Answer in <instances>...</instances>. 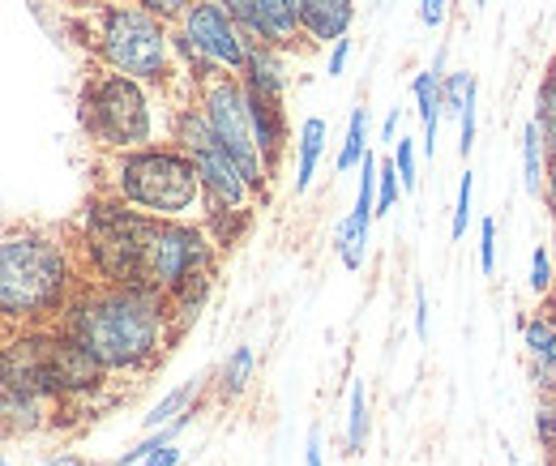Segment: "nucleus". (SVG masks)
<instances>
[{"instance_id": "nucleus-35", "label": "nucleus", "mask_w": 556, "mask_h": 466, "mask_svg": "<svg viewBox=\"0 0 556 466\" xmlns=\"http://www.w3.org/2000/svg\"><path fill=\"white\" fill-rule=\"evenodd\" d=\"M399 121H403V112L390 108V116H386V125H381V141H394V137H399Z\"/></svg>"}, {"instance_id": "nucleus-14", "label": "nucleus", "mask_w": 556, "mask_h": 466, "mask_svg": "<svg viewBox=\"0 0 556 466\" xmlns=\"http://www.w3.org/2000/svg\"><path fill=\"white\" fill-rule=\"evenodd\" d=\"M253 377H257V351H253L249 342H240V347L218 364V373H214V394H218V402L244 399L249 386H253Z\"/></svg>"}, {"instance_id": "nucleus-42", "label": "nucleus", "mask_w": 556, "mask_h": 466, "mask_svg": "<svg viewBox=\"0 0 556 466\" xmlns=\"http://www.w3.org/2000/svg\"><path fill=\"white\" fill-rule=\"evenodd\" d=\"M476 4H488V0H476Z\"/></svg>"}, {"instance_id": "nucleus-4", "label": "nucleus", "mask_w": 556, "mask_h": 466, "mask_svg": "<svg viewBox=\"0 0 556 466\" xmlns=\"http://www.w3.org/2000/svg\"><path fill=\"white\" fill-rule=\"evenodd\" d=\"M99 193L134 205L150 218L176 223H206L210 201L198 176V163L176 141H154L129 154H99Z\"/></svg>"}, {"instance_id": "nucleus-33", "label": "nucleus", "mask_w": 556, "mask_h": 466, "mask_svg": "<svg viewBox=\"0 0 556 466\" xmlns=\"http://www.w3.org/2000/svg\"><path fill=\"white\" fill-rule=\"evenodd\" d=\"M304 463H308V466H326V463H321V432H317V428L308 432V445H304Z\"/></svg>"}, {"instance_id": "nucleus-37", "label": "nucleus", "mask_w": 556, "mask_h": 466, "mask_svg": "<svg viewBox=\"0 0 556 466\" xmlns=\"http://www.w3.org/2000/svg\"><path fill=\"white\" fill-rule=\"evenodd\" d=\"M73 9H94V4H108V0H65Z\"/></svg>"}, {"instance_id": "nucleus-5", "label": "nucleus", "mask_w": 556, "mask_h": 466, "mask_svg": "<svg viewBox=\"0 0 556 466\" xmlns=\"http://www.w3.org/2000/svg\"><path fill=\"white\" fill-rule=\"evenodd\" d=\"M159 99L167 95L121 68L90 61L77 86V125L99 154H129L141 146H154Z\"/></svg>"}, {"instance_id": "nucleus-10", "label": "nucleus", "mask_w": 556, "mask_h": 466, "mask_svg": "<svg viewBox=\"0 0 556 466\" xmlns=\"http://www.w3.org/2000/svg\"><path fill=\"white\" fill-rule=\"evenodd\" d=\"M70 411L61 399H52L48 390H39L30 377L0 368V419H4V437H39L48 428H56V415Z\"/></svg>"}, {"instance_id": "nucleus-7", "label": "nucleus", "mask_w": 556, "mask_h": 466, "mask_svg": "<svg viewBox=\"0 0 556 466\" xmlns=\"http://www.w3.org/2000/svg\"><path fill=\"white\" fill-rule=\"evenodd\" d=\"M172 39L193 86H206L214 77H240L253 52V39L218 0H189L172 22Z\"/></svg>"}, {"instance_id": "nucleus-32", "label": "nucleus", "mask_w": 556, "mask_h": 466, "mask_svg": "<svg viewBox=\"0 0 556 466\" xmlns=\"http://www.w3.org/2000/svg\"><path fill=\"white\" fill-rule=\"evenodd\" d=\"M416 338L419 342L428 338V295H424V287H416Z\"/></svg>"}, {"instance_id": "nucleus-41", "label": "nucleus", "mask_w": 556, "mask_h": 466, "mask_svg": "<svg viewBox=\"0 0 556 466\" xmlns=\"http://www.w3.org/2000/svg\"><path fill=\"white\" fill-rule=\"evenodd\" d=\"M548 68H553V73H556V61H553V65H548Z\"/></svg>"}, {"instance_id": "nucleus-31", "label": "nucleus", "mask_w": 556, "mask_h": 466, "mask_svg": "<svg viewBox=\"0 0 556 466\" xmlns=\"http://www.w3.org/2000/svg\"><path fill=\"white\" fill-rule=\"evenodd\" d=\"M348 61H351V39H339V43H334V48H330V77H339V73H343V68H348Z\"/></svg>"}, {"instance_id": "nucleus-28", "label": "nucleus", "mask_w": 556, "mask_h": 466, "mask_svg": "<svg viewBox=\"0 0 556 466\" xmlns=\"http://www.w3.org/2000/svg\"><path fill=\"white\" fill-rule=\"evenodd\" d=\"M445 13H450V0H419V22L428 30H441L445 26Z\"/></svg>"}, {"instance_id": "nucleus-39", "label": "nucleus", "mask_w": 556, "mask_h": 466, "mask_svg": "<svg viewBox=\"0 0 556 466\" xmlns=\"http://www.w3.org/2000/svg\"><path fill=\"white\" fill-rule=\"evenodd\" d=\"M540 304H556V278H553V291H548V295H544Z\"/></svg>"}, {"instance_id": "nucleus-12", "label": "nucleus", "mask_w": 556, "mask_h": 466, "mask_svg": "<svg viewBox=\"0 0 556 466\" xmlns=\"http://www.w3.org/2000/svg\"><path fill=\"white\" fill-rule=\"evenodd\" d=\"M287 56H291V52H282V48L253 43L249 65H244V73H240V81H244L253 95H262V99L287 103V86H291V77H287Z\"/></svg>"}, {"instance_id": "nucleus-27", "label": "nucleus", "mask_w": 556, "mask_h": 466, "mask_svg": "<svg viewBox=\"0 0 556 466\" xmlns=\"http://www.w3.org/2000/svg\"><path fill=\"white\" fill-rule=\"evenodd\" d=\"M480 269L492 274L496 269V218L480 223Z\"/></svg>"}, {"instance_id": "nucleus-38", "label": "nucleus", "mask_w": 556, "mask_h": 466, "mask_svg": "<svg viewBox=\"0 0 556 466\" xmlns=\"http://www.w3.org/2000/svg\"><path fill=\"white\" fill-rule=\"evenodd\" d=\"M540 313H544V317H548V322L556 326V304H540Z\"/></svg>"}, {"instance_id": "nucleus-19", "label": "nucleus", "mask_w": 556, "mask_h": 466, "mask_svg": "<svg viewBox=\"0 0 556 466\" xmlns=\"http://www.w3.org/2000/svg\"><path fill=\"white\" fill-rule=\"evenodd\" d=\"M364 154H368V108H355L348 121V137H343V150H339V172H351V167H359L364 163Z\"/></svg>"}, {"instance_id": "nucleus-26", "label": "nucleus", "mask_w": 556, "mask_h": 466, "mask_svg": "<svg viewBox=\"0 0 556 466\" xmlns=\"http://www.w3.org/2000/svg\"><path fill=\"white\" fill-rule=\"evenodd\" d=\"M394 163H399L403 189H407V193H416V185H419V176H416V146H412V141H399V154H394Z\"/></svg>"}, {"instance_id": "nucleus-6", "label": "nucleus", "mask_w": 556, "mask_h": 466, "mask_svg": "<svg viewBox=\"0 0 556 466\" xmlns=\"http://www.w3.org/2000/svg\"><path fill=\"white\" fill-rule=\"evenodd\" d=\"M167 141H176L198 163V176L206 185V201H210V231L218 236V244H236L249 231L253 210L266 198L249 185V176L240 172V163L231 159V150L210 129L206 112L198 103L176 108Z\"/></svg>"}, {"instance_id": "nucleus-20", "label": "nucleus", "mask_w": 556, "mask_h": 466, "mask_svg": "<svg viewBox=\"0 0 556 466\" xmlns=\"http://www.w3.org/2000/svg\"><path fill=\"white\" fill-rule=\"evenodd\" d=\"M522 347H527V355L531 360H540V364H553L556 368V326L540 313V317H531V322H522Z\"/></svg>"}, {"instance_id": "nucleus-15", "label": "nucleus", "mask_w": 556, "mask_h": 466, "mask_svg": "<svg viewBox=\"0 0 556 466\" xmlns=\"http://www.w3.org/2000/svg\"><path fill=\"white\" fill-rule=\"evenodd\" d=\"M326 121L321 116H308L300 125V141H295V193H308L313 176H317V163H321V150H326Z\"/></svg>"}, {"instance_id": "nucleus-13", "label": "nucleus", "mask_w": 556, "mask_h": 466, "mask_svg": "<svg viewBox=\"0 0 556 466\" xmlns=\"http://www.w3.org/2000/svg\"><path fill=\"white\" fill-rule=\"evenodd\" d=\"M249 99H253V125H257V137H262L266 163H270V172L278 176V163H282V154H287V141H291L287 108H282L278 99H262V95H253V90H249Z\"/></svg>"}, {"instance_id": "nucleus-11", "label": "nucleus", "mask_w": 556, "mask_h": 466, "mask_svg": "<svg viewBox=\"0 0 556 466\" xmlns=\"http://www.w3.org/2000/svg\"><path fill=\"white\" fill-rule=\"evenodd\" d=\"M304 43H339L355 26V0H295Z\"/></svg>"}, {"instance_id": "nucleus-16", "label": "nucleus", "mask_w": 556, "mask_h": 466, "mask_svg": "<svg viewBox=\"0 0 556 466\" xmlns=\"http://www.w3.org/2000/svg\"><path fill=\"white\" fill-rule=\"evenodd\" d=\"M544 176H548V146L540 134V121L522 125V189L531 198H544Z\"/></svg>"}, {"instance_id": "nucleus-24", "label": "nucleus", "mask_w": 556, "mask_h": 466, "mask_svg": "<svg viewBox=\"0 0 556 466\" xmlns=\"http://www.w3.org/2000/svg\"><path fill=\"white\" fill-rule=\"evenodd\" d=\"M553 278H556V269H553V249H535V257H531V291H535V300H544L548 291H553Z\"/></svg>"}, {"instance_id": "nucleus-3", "label": "nucleus", "mask_w": 556, "mask_h": 466, "mask_svg": "<svg viewBox=\"0 0 556 466\" xmlns=\"http://www.w3.org/2000/svg\"><path fill=\"white\" fill-rule=\"evenodd\" d=\"M81 43L90 48V61L112 65L146 86L163 90L176 108L198 103V86L176 56L172 22L141 9L138 0H108L81 13Z\"/></svg>"}, {"instance_id": "nucleus-34", "label": "nucleus", "mask_w": 556, "mask_h": 466, "mask_svg": "<svg viewBox=\"0 0 556 466\" xmlns=\"http://www.w3.org/2000/svg\"><path fill=\"white\" fill-rule=\"evenodd\" d=\"M544 205L556 214V154L548 159V176H544Z\"/></svg>"}, {"instance_id": "nucleus-1", "label": "nucleus", "mask_w": 556, "mask_h": 466, "mask_svg": "<svg viewBox=\"0 0 556 466\" xmlns=\"http://www.w3.org/2000/svg\"><path fill=\"white\" fill-rule=\"evenodd\" d=\"M52 326L73 333L116 377H146L180 342L167 295L116 282H81Z\"/></svg>"}, {"instance_id": "nucleus-29", "label": "nucleus", "mask_w": 556, "mask_h": 466, "mask_svg": "<svg viewBox=\"0 0 556 466\" xmlns=\"http://www.w3.org/2000/svg\"><path fill=\"white\" fill-rule=\"evenodd\" d=\"M141 9H150V13H159V17H167V22H176L180 13H185V4L189 0H138Z\"/></svg>"}, {"instance_id": "nucleus-36", "label": "nucleus", "mask_w": 556, "mask_h": 466, "mask_svg": "<svg viewBox=\"0 0 556 466\" xmlns=\"http://www.w3.org/2000/svg\"><path fill=\"white\" fill-rule=\"evenodd\" d=\"M43 466H86L81 458H73V454H61V458H48Z\"/></svg>"}, {"instance_id": "nucleus-2", "label": "nucleus", "mask_w": 556, "mask_h": 466, "mask_svg": "<svg viewBox=\"0 0 556 466\" xmlns=\"http://www.w3.org/2000/svg\"><path fill=\"white\" fill-rule=\"evenodd\" d=\"M81 287L73 236L43 223H13L0 240V313L4 333L48 330Z\"/></svg>"}, {"instance_id": "nucleus-17", "label": "nucleus", "mask_w": 556, "mask_h": 466, "mask_svg": "<svg viewBox=\"0 0 556 466\" xmlns=\"http://www.w3.org/2000/svg\"><path fill=\"white\" fill-rule=\"evenodd\" d=\"M206 381H210V377H189L185 386H176V390H167L163 399H159V402H154V406H150V415H146V428L154 432V428H167V424H172L176 415H185V411H189V406L198 402V394L206 390Z\"/></svg>"}, {"instance_id": "nucleus-18", "label": "nucleus", "mask_w": 556, "mask_h": 466, "mask_svg": "<svg viewBox=\"0 0 556 466\" xmlns=\"http://www.w3.org/2000/svg\"><path fill=\"white\" fill-rule=\"evenodd\" d=\"M471 95H476V77H471L467 68L445 73V77H441V112H445V121H458V116L467 112Z\"/></svg>"}, {"instance_id": "nucleus-43", "label": "nucleus", "mask_w": 556, "mask_h": 466, "mask_svg": "<svg viewBox=\"0 0 556 466\" xmlns=\"http://www.w3.org/2000/svg\"><path fill=\"white\" fill-rule=\"evenodd\" d=\"M4 466H13V463H4Z\"/></svg>"}, {"instance_id": "nucleus-40", "label": "nucleus", "mask_w": 556, "mask_h": 466, "mask_svg": "<svg viewBox=\"0 0 556 466\" xmlns=\"http://www.w3.org/2000/svg\"><path fill=\"white\" fill-rule=\"evenodd\" d=\"M553 218H556V214H553ZM553 253H556V236H553Z\"/></svg>"}, {"instance_id": "nucleus-21", "label": "nucleus", "mask_w": 556, "mask_h": 466, "mask_svg": "<svg viewBox=\"0 0 556 466\" xmlns=\"http://www.w3.org/2000/svg\"><path fill=\"white\" fill-rule=\"evenodd\" d=\"M368 445V394H364V381H351V399H348V454H364Z\"/></svg>"}, {"instance_id": "nucleus-30", "label": "nucleus", "mask_w": 556, "mask_h": 466, "mask_svg": "<svg viewBox=\"0 0 556 466\" xmlns=\"http://www.w3.org/2000/svg\"><path fill=\"white\" fill-rule=\"evenodd\" d=\"M180 458H185V450H180V445L172 441V445H163V450H154V454H150V458H146V463H141V466H180Z\"/></svg>"}, {"instance_id": "nucleus-8", "label": "nucleus", "mask_w": 556, "mask_h": 466, "mask_svg": "<svg viewBox=\"0 0 556 466\" xmlns=\"http://www.w3.org/2000/svg\"><path fill=\"white\" fill-rule=\"evenodd\" d=\"M214 249L218 236L206 223H176V218H150L141 236L138 287H150L159 295L180 291L189 278L214 274Z\"/></svg>"}, {"instance_id": "nucleus-9", "label": "nucleus", "mask_w": 556, "mask_h": 466, "mask_svg": "<svg viewBox=\"0 0 556 466\" xmlns=\"http://www.w3.org/2000/svg\"><path fill=\"white\" fill-rule=\"evenodd\" d=\"M198 108L206 112L210 129L218 134V141L231 150V159L240 163V172L249 176V185L270 198L275 189V172L266 163V150H262V137L253 125V99H249V86L240 77H214L206 86H198Z\"/></svg>"}, {"instance_id": "nucleus-25", "label": "nucleus", "mask_w": 556, "mask_h": 466, "mask_svg": "<svg viewBox=\"0 0 556 466\" xmlns=\"http://www.w3.org/2000/svg\"><path fill=\"white\" fill-rule=\"evenodd\" d=\"M471 193H476V176L467 172V176L458 180V205H454V240H463V236H467V218H471Z\"/></svg>"}, {"instance_id": "nucleus-22", "label": "nucleus", "mask_w": 556, "mask_h": 466, "mask_svg": "<svg viewBox=\"0 0 556 466\" xmlns=\"http://www.w3.org/2000/svg\"><path fill=\"white\" fill-rule=\"evenodd\" d=\"M535 121H540V134L548 146V159L556 154V73L548 68L544 81H540V99H535Z\"/></svg>"}, {"instance_id": "nucleus-23", "label": "nucleus", "mask_w": 556, "mask_h": 466, "mask_svg": "<svg viewBox=\"0 0 556 466\" xmlns=\"http://www.w3.org/2000/svg\"><path fill=\"white\" fill-rule=\"evenodd\" d=\"M399 185H403L399 163L394 159H381V172H377V214H390L399 205Z\"/></svg>"}]
</instances>
